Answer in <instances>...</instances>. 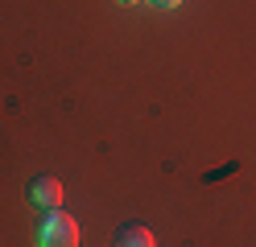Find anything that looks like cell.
<instances>
[{
  "instance_id": "3957f363",
  "label": "cell",
  "mask_w": 256,
  "mask_h": 247,
  "mask_svg": "<svg viewBox=\"0 0 256 247\" xmlns=\"http://www.w3.org/2000/svg\"><path fill=\"white\" fill-rule=\"evenodd\" d=\"M112 247H157V239H153V231L145 223H124L112 235Z\"/></svg>"
},
{
  "instance_id": "6da1fadb",
  "label": "cell",
  "mask_w": 256,
  "mask_h": 247,
  "mask_svg": "<svg viewBox=\"0 0 256 247\" xmlns=\"http://www.w3.org/2000/svg\"><path fill=\"white\" fill-rule=\"evenodd\" d=\"M34 243L38 247H78V223L66 210H42V219L34 227Z\"/></svg>"
},
{
  "instance_id": "5b68a950",
  "label": "cell",
  "mask_w": 256,
  "mask_h": 247,
  "mask_svg": "<svg viewBox=\"0 0 256 247\" xmlns=\"http://www.w3.org/2000/svg\"><path fill=\"white\" fill-rule=\"evenodd\" d=\"M116 4H136V0H116Z\"/></svg>"
},
{
  "instance_id": "7a4b0ae2",
  "label": "cell",
  "mask_w": 256,
  "mask_h": 247,
  "mask_svg": "<svg viewBox=\"0 0 256 247\" xmlns=\"http://www.w3.org/2000/svg\"><path fill=\"white\" fill-rule=\"evenodd\" d=\"M62 181L50 177V173H38V177H29V186H25V198H29V206H42V210H58L62 206Z\"/></svg>"
},
{
  "instance_id": "277c9868",
  "label": "cell",
  "mask_w": 256,
  "mask_h": 247,
  "mask_svg": "<svg viewBox=\"0 0 256 247\" xmlns=\"http://www.w3.org/2000/svg\"><path fill=\"white\" fill-rule=\"evenodd\" d=\"M149 4H157V8H178L182 0H149Z\"/></svg>"
}]
</instances>
